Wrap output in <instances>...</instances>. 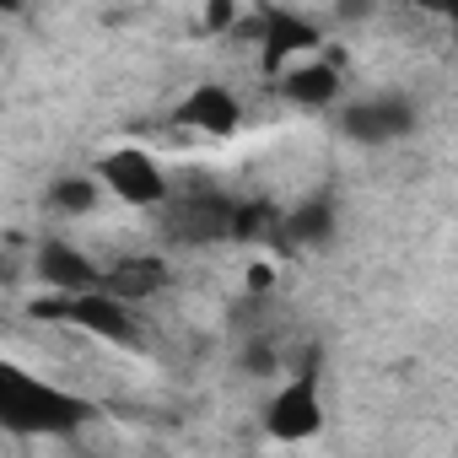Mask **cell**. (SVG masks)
<instances>
[{
	"label": "cell",
	"mask_w": 458,
	"mask_h": 458,
	"mask_svg": "<svg viewBox=\"0 0 458 458\" xmlns=\"http://www.w3.org/2000/svg\"><path fill=\"white\" fill-rule=\"evenodd\" d=\"M243 458H259V453H243Z\"/></svg>",
	"instance_id": "18"
},
{
	"label": "cell",
	"mask_w": 458,
	"mask_h": 458,
	"mask_svg": "<svg viewBox=\"0 0 458 458\" xmlns=\"http://www.w3.org/2000/svg\"><path fill=\"white\" fill-rule=\"evenodd\" d=\"M98 183H103L114 199L135 205V210H162V205L173 199L167 173H162L157 157L140 151V146H119V151H108V157L98 162Z\"/></svg>",
	"instance_id": "2"
},
{
	"label": "cell",
	"mask_w": 458,
	"mask_h": 458,
	"mask_svg": "<svg viewBox=\"0 0 458 458\" xmlns=\"http://www.w3.org/2000/svg\"><path fill=\"white\" fill-rule=\"evenodd\" d=\"M92 415H98L92 399L65 394L55 383H38L22 367H12L6 383H0V426H6L12 437H71Z\"/></svg>",
	"instance_id": "1"
},
{
	"label": "cell",
	"mask_w": 458,
	"mask_h": 458,
	"mask_svg": "<svg viewBox=\"0 0 458 458\" xmlns=\"http://www.w3.org/2000/svg\"><path fill=\"white\" fill-rule=\"evenodd\" d=\"M276 286V270L270 265H249V292H270Z\"/></svg>",
	"instance_id": "17"
},
{
	"label": "cell",
	"mask_w": 458,
	"mask_h": 458,
	"mask_svg": "<svg viewBox=\"0 0 458 458\" xmlns=\"http://www.w3.org/2000/svg\"><path fill=\"white\" fill-rule=\"evenodd\" d=\"M233 22H238V6H226V0H216V6H205V28H210V33H226Z\"/></svg>",
	"instance_id": "16"
},
{
	"label": "cell",
	"mask_w": 458,
	"mask_h": 458,
	"mask_svg": "<svg viewBox=\"0 0 458 458\" xmlns=\"http://www.w3.org/2000/svg\"><path fill=\"white\" fill-rule=\"evenodd\" d=\"M183 130H199V135H216V140H226L238 124H243V103L226 92L221 81H199L183 103H178V114H173Z\"/></svg>",
	"instance_id": "9"
},
{
	"label": "cell",
	"mask_w": 458,
	"mask_h": 458,
	"mask_svg": "<svg viewBox=\"0 0 458 458\" xmlns=\"http://www.w3.org/2000/svg\"><path fill=\"white\" fill-rule=\"evenodd\" d=\"M162 286H167V270H162V259H151V254L114 265L108 281H103V292H114L119 302H140V297H151V292H162Z\"/></svg>",
	"instance_id": "11"
},
{
	"label": "cell",
	"mask_w": 458,
	"mask_h": 458,
	"mask_svg": "<svg viewBox=\"0 0 458 458\" xmlns=\"http://www.w3.org/2000/svg\"><path fill=\"white\" fill-rule=\"evenodd\" d=\"M286 238L292 243H329L335 238V205L329 199H302L286 216Z\"/></svg>",
	"instance_id": "13"
},
{
	"label": "cell",
	"mask_w": 458,
	"mask_h": 458,
	"mask_svg": "<svg viewBox=\"0 0 458 458\" xmlns=\"http://www.w3.org/2000/svg\"><path fill=\"white\" fill-rule=\"evenodd\" d=\"M286 233V216H276V205H238V221H233V238L254 243V238H281Z\"/></svg>",
	"instance_id": "14"
},
{
	"label": "cell",
	"mask_w": 458,
	"mask_h": 458,
	"mask_svg": "<svg viewBox=\"0 0 458 458\" xmlns=\"http://www.w3.org/2000/svg\"><path fill=\"white\" fill-rule=\"evenodd\" d=\"M98 199H103L98 173H65V178H55V183H49V205H55V210H65V216H92V210H98Z\"/></svg>",
	"instance_id": "12"
},
{
	"label": "cell",
	"mask_w": 458,
	"mask_h": 458,
	"mask_svg": "<svg viewBox=\"0 0 458 458\" xmlns=\"http://www.w3.org/2000/svg\"><path fill=\"white\" fill-rule=\"evenodd\" d=\"M281 98L297 108H335L340 98V65L335 60H302L281 76Z\"/></svg>",
	"instance_id": "10"
},
{
	"label": "cell",
	"mask_w": 458,
	"mask_h": 458,
	"mask_svg": "<svg viewBox=\"0 0 458 458\" xmlns=\"http://www.w3.org/2000/svg\"><path fill=\"white\" fill-rule=\"evenodd\" d=\"M259 65L281 81L292 65H302V60H313V49L324 44V33H318V22L313 17H302V12H286V6H265V17H259Z\"/></svg>",
	"instance_id": "5"
},
{
	"label": "cell",
	"mask_w": 458,
	"mask_h": 458,
	"mask_svg": "<svg viewBox=\"0 0 458 458\" xmlns=\"http://www.w3.org/2000/svg\"><path fill=\"white\" fill-rule=\"evenodd\" d=\"M33 318H49V324H71V329H87L98 340H135V318H130V302H119L114 292H87V297H38L33 302Z\"/></svg>",
	"instance_id": "3"
},
{
	"label": "cell",
	"mask_w": 458,
	"mask_h": 458,
	"mask_svg": "<svg viewBox=\"0 0 458 458\" xmlns=\"http://www.w3.org/2000/svg\"><path fill=\"white\" fill-rule=\"evenodd\" d=\"M233 221H238V205L216 194V189H189V194H173L162 205V233L173 243H216V238H233Z\"/></svg>",
	"instance_id": "4"
},
{
	"label": "cell",
	"mask_w": 458,
	"mask_h": 458,
	"mask_svg": "<svg viewBox=\"0 0 458 458\" xmlns=\"http://www.w3.org/2000/svg\"><path fill=\"white\" fill-rule=\"evenodd\" d=\"M38 281L44 286H55V297H87V292H103V270L76 249V243H65V238H44L38 243Z\"/></svg>",
	"instance_id": "7"
},
{
	"label": "cell",
	"mask_w": 458,
	"mask_h": 458,
	"mask_svg": "<svg viewBox=\"0 0 458 458\" xmlns=\"http://www.w3.org/2000/svg\"><path fill=\"white\" fill-rule=\"evenodd\" d=\"M243 372H259V377L276 372V351H270V340H249V345H243Z\"/></svg>",
	"instance_id": "15"
},
{
	"label": "cell",
	"mask_w": 458,
	"mask_h": 458,
	"mask_svg": "<svg viewBox=\"0 0 458 458\" xmlns=\"http://www.w3.org/2000/svg\"><path fill=\"white\" fill-rule=\"evenodd\" d=\"M340 130L361 146H388V140H404L415 130V108L404 98H367V103H351L340 114Z\"/></svg>",
	"instance_id": "8"
},
{
	"label": "cell",
	"mask_w": 458,
	"mask_h": 458,
	"mask_svg": "<svg viewBox=\"0 0 458 458\" xmlns=\"http://www.w3.org/2000/svg\"><path fill=\"white\" fill-rule=\"evenodd\" d=\"M265 431L276 442H308L324 431V399H318V383L313 377H297L286 388H276L270 410H265Z\"/></svg>",
	"instance_id": "6"
}]
</instances>
